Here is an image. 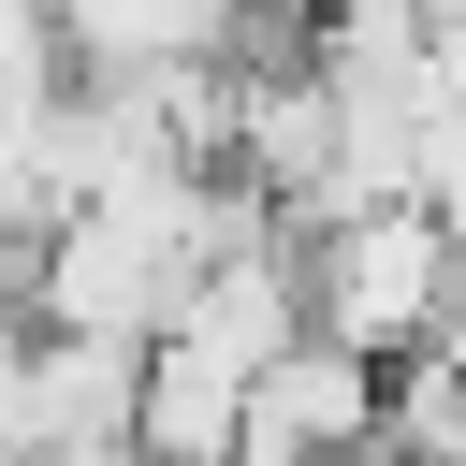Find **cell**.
Segmentation results:
<instances>
[{
  "instance_id": "cell-1",
  "label": "cell",
  "mask_w": 466,
  "mask_h": 466,
  "mask_svg": "<svg viewBox=\"0 0 466 466\" xmlns=\"http://www.w3.org/2000/svg\"><path fill=\"white\" fill-rule=\"evenodd\" d=\"M451 306H466V248H451L437 204H350V218L306 233V320L335 350L408 364V350L451 335Z\"/></svg>"
},
{
  "instance_id": "cell-2",
  "label": "cell",
  "mask_w": 466,
  "mask_h": 466,
  "mask_svg": "<svg viewBox=\"0 0 466 466\" xmlns=\"http://www.w3.org/2000/svg\"><path fill=\"white\" fill-rule=\"evenodd\" d=\"M379 408H393V364L306 335L248 379V451L233 466H379Z\"/></svg>"
},
{
  "instance_id": "cell-3",
  "label": "cell",
  "mask_w": 466,
  "mask_h": 466,
  "mask_svg": "<svg viewBox=\"0 0 466 466\" xmlns=\"http://www.w3.org/2000/svg\"><path fill=\"white\" fill-rule=\"evenodd\" d=\"M73 73H233V0H44Z\"/></svg>"
},
{
  "instance_id": "cell-4",
  "label": "cell",
  "mask_w": 466,
  "mask_h": 466,
  "mask_svg": "<svg viewBox=\"0 0 466 466\" xmlns=\"http://www.w3.org/2000/svg\"><path fill=\"white\" fill-rule=\"evenodd\" d=\"M29 350V248H0V364Z\"/></svg>"
}]
</instances>
